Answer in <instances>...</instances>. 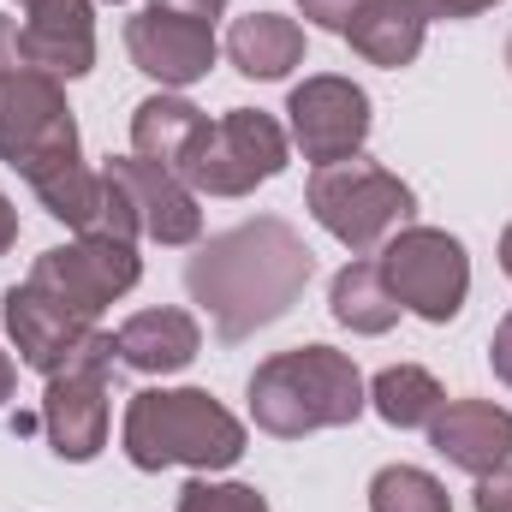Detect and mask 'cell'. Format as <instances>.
Instances as JSON below:
<instances>
[{
    "mask_svg": "<svg viewBox=\"0 0 512 512\" xmlns=\"http://www.w3.org/2000/svg\"><path fill=\"white\" fill-rule=\"evenodd\" d=\"M310 274L316 256L298 239V227H286L280 215H256L197 245V256L185 262V292L209 310L215 334L239 346L256 328H274L304 298Z\"/></svg>",
    "mask_w": 512,
    "mask_h": 512,
    "instance_id": "6da1fadb",
    "label": "cell"
},
{
    "mask_svg": "<svg viewBox=\"0 0 512 512\" xmlns=\"http://www.w3.org/2000/svg\"><path fill=\"white\" fill-rule=\"evenodd\" d=\"M292 155V137L280 131L274 114L262 108H227L221 120H209V131L197 137L191 161L179 167V179L197 197H251L256 185L280 179Z\"/></svg>",
    "mask_w": 512,
    "mask_h": 512,
    "instance_id": "8992f818",
    "label": "cell"
},
{
    "mask_svg": "<svg viewBox=\"0 0 512 512\" xmlns=\"http://www.w3.org/2000/svg\"><path fill=\"white\" fill-rule=\"evenodd\" d=\"M423 6H429V18H477V12H489L501 0H423Z\"/></svg>",
    "mask_w": 512,
    "mask_h": 512,
    "instance_id": "4316f807",
    "label": "cell"
},
{
    "mask_svg": "<svg viewBox=\"0 0 512 512\" xmlns=\"http://www.w3.org/2000/svg\"><path fill=\"white\" fill-rule=\"evenodd\" d=\"M24 6H30V0H24Z\"/></svg>",
    "mask_w": 512,
    "mask_h": 512,
    "instance_id": "e575fe53",
    "label": "cell"
},
{
    "mask_svg": "<svg viewBox=\"0 0 512 512\" xmlns=\"http://www.w3.org/2000/svg\"><path fill=\"white\" fill-rule=\"evenodd\" d=\"M126 54L131 66L143 78H155L161 90H191L215 66V24L173 6V0H149L126 24Z\"/></svg>",
    "mask_w": 512,
    "mask_h": 512,
    "instance_id": "8fae6325",
    "label": "cell"
},
{
    "mask_svg": "<svg viewBox=\"0 0 512 512\" xmlns=\"http://www.w3.org/2000/svg\"><path fill=\"white\" fill-rule=\"evenodd\" d=\"M203 131H209V114H203L197 102L161 90V96L137 102V114H131V155H143V161L179 173V167L191 161V149H197Z\"/></svg>",
    "mask_w": 512,
    "mask_h": 512,
    "instance_id": "ac0fdd59",
    "label": "cell"
},
{
    "mask_svg": "<svg viewBox=\"0 0 512 512\" xmlns=\"http://www.w3.org/2000/svg\"><path fill=\"white\" fill-rule=\"evenodd\" d=\"M358 6H364V0H298V12H304L316 30H334V36H346V24H352Z\"/></svg>",
    "mask_w": 512,
    "mask_h": 512,
    "instance_id": "d4e9b609",
    "label": "cell"
},
{
    "mask_svg": "<svg viewBox=\"0 0 512 512\" xmlns=\"http://www.w3.org/2000/svg\"><path fill=\"white\" fill-rule=\"evenodd\" d=\"M370 405L358 364L334 346H292L262 358L251 376V417L274 441H304L316 429H346Z\"/></svg>",
    "mask_w": 512,
    "mask_h": 512,
    "instance_id": "277c9868",
    "label": "cell"
},
{
    "mask_svg": "<svg viewBox=\"0 0 512 512\" xmlns=\"http://www.w3.org/2000/svg\"><path fill=\"white\" fill-rule=\"evenodd\" d=\"M227 60L256 84H274V78H286L304 60V30L286 12H245L227 30Z\"/></svg>",
    "mask_w": 512,
    "mask_h": 512,
    "instance_id": "d6986e66",
    "label": "cell"
},
{
    "mask_svg": "<svg viewBox=\"0 0 512 512\" xmlns=\"http://www.w3.org/2000/svg\"><path fill=\"white\" fill-rule=\"evenodd\" d=\"M489 370H495V382L512 387V310L495 322V340H489Z\"/></svg>",
    "mask_w": 512,
    "mask_h": 512,
    "instance_id": "484cf974",
    "label": "cell"
},
{
    "mask_svg": "<svg viewBox=\"0 0 512 512\" xmlns=\"http://www.w3.org/2000/svg\"><path fill=\"white\" fill-rule=\"evenodd\" d=\"M286 120H292V143L304 149V161L334 167V161H352L370 143L376 114H370L364 84H352L340 72H316L286 96Z\"/></svg>",
    "mask_w": 512,
    "mask_h": 512,
    "instance_id": "30bf717a",
    "label": "cell"
},
{
    "mask_svg": "<svg viewBox=\"0 0 512 512\" xmlns=\"http://www.w3.org/2000/svg\"><path fill=\"white\" fill-rule=\"evenodd\" d=\"M24 280H30V286H42V292H48L54 304H66L72 316L96 322L114 298H126L131 286L143 280V262H137V245L78 233L72 245H54V251L36 256Z\"/></svg>",
    "mask_w": 512,
    "mask_h": 512,
    "instance_id": "9c48e42d",
    "label": "cell"
},
{
    "mask_svg": "<svg viewBox=\"0 0 512 512\" xmlns=\"http://www.w3.org/2000/svg\"><path fill=\"white\" fill-rule=\"evenodd\" d=\"M108 173L126 185L143 239H155V245H197V239H203L197 191H191L179 173H167V167H155V161H143V155H108Z\"/></svg>",
    "mask_w": 512,
    "mask_h": 512,
    "instance_id": "4fadbf2b",
    "label": "cell"
},
{
    "mask_svg": "<svg viewBox=\"0 0 512 512\" xmlns=\"http://www.w3.org/2000/svg\"><path fill=\"white\" fill-rule=\"evenodd\" d=\"M12 239H18V209H12V197H0V256L12 251Z\"/></svg>",
    "mask_w": 512,
    "mask_h": 512,
    "instance_id": "f1b7e54d",
    "label": "cell"
},
{
    "mask_svg": "<svg viewBox=\"0 0 512 512\" xmlns=\"http://www.w3.org/2000/svg\"><path fill=\"white\" fill-rule=\"evenodd\" d=\"M12 66H24V60H18V30H12V18L0 12V72H12Z\"/></svg>",
    "mask_w": 512,
    "mask_h": 512,
    "instance_id": "83f0119b",
    "label": "cell"
},
{
    "mask_svg": "<svg viewBox=\"0 0 512 512\" xmlns=\"http://www.w3.org/2000/svg\"><path fill=\"white\" fill-rule=\"evenodd\" d=\"M108 6H120V0H108Z\"/></svg>",
    "mask_w": 512,
    "mask_h": 512,
    "instance_id": "836d02e7",
    "label": "cell"
},
{
    "mask_svg": "<svg viewBox=\"0 0 512 512\" xmlns=\"http://www.w3.org/2000/svg\"><path fill=\"white\" fill-rule=\"evenodd\" d=\"M441 405H447L441 382L429 370H417V364H393V370H382L370 382V411L382 423H393V429H429V417Z\"/></svg>",
    "mask_w": 512,
    "mask_h": 512,
    "instance_id": "44dd1931",
    "label": "cell"
},
{
    "mask_svg": "<svg viewBox=\"0 0 512 512\" xmlns=\"http://www.w3.org/2000/svg\"><path fill=\"white\" fill-rule=\"evenodd\" d=\"M370 512H453L447 483L417 465H387L370 483Z\"/></svg>",
    "mask_w": 512,
    "mask_h": 512,
    "instance_id": "7402d4cb",
    "label": "cell"
},
{
    "mask_svg": "<svg viewBox=\"0 0 512 512\" xmlns=\"http://www.w3.org/2000/svg\"><path fill=\"white\" fill-rule=\"evenodd\" d=\"M423 36H429V6L423 0H364L346 24V42L382 72L411 66L423 54Z\"/></svg>",
    "mask_w": 512,
    "mask_h": 512,
    "instance_id": "e0dca14e",
    "label": "cell"
},
{
    "mask_svg": "<svg viewBox=\"0 0 512 512\" xmlns=\"http://www.w3.org/2000/svg\"><path fill=\"white\" fill-rule=\"evenodd\" d=\"M0 161L36 191V203L72 227L90 233L102 203V173L78 155V120L66 108V84L30 66L0 72Z\"/></svg>",
    "mask_w": 512,
    "mask_h": 512,
    "instance_id": "7a4b0ae2",
    "label": "cell"
},
{
    "mask_svg": "<svg viewBox=\"0 0 512 512\" xmlns=\"http://www.w3.org/2000/svg\"><path fill=\"white\" fill-rule=\"evenodd\" d=\"M304 209L316 215V227L328 239H340L352 256H370V251H382L399 227H411L417 197H411V185L399 173L352 155V161H334V167L310 173Z\"/></svg>",
    "mask_w": 512,
    "mask_h": 512,
    "instance_id": "5b68a950",
    "label": "cell"
},
{
    "mask_svg": "<svg viewBox=\"0 0 512 512\" xmlns=\"http://www.w3.org/2000/svg\"><path fill=\"white\" fill-rule=\"evenodd\" d=\"M120 447L137 471H227L245 459V423L203 387H143L126 399Z\"/></svg>",
    "mask_w": 512,
    "mask_h": 512,
    "instance_id": "3957f363",
    "label": "cell"
},
{
    "mask_svg": "<svg viewBox=\"0 0 512 512\" xmlns=\"http://www.w3.org/2000/svg\"><path fill=\"white\" fill-rule=\"evenodd\" d=\"M477 512H512V465H495L477 477V495H471Z\"/></svg>",
    "mask_w": 512,
    "mask_h": 512,
    "instance_id": "cb8c5ba5",
    "label": "cell"
},
{
    "mask_svg": "<svg viewBox=\"0 0 512 512\" xmlns=\"http://www.w3.org/2000/svg\"><path fill=\"white\" fill-rule=\"evenodd\" d=\"M328 310H334V322L352 328V334H387V328L399 322V298L387 292L376 256H352V262L334 274V286H328Z\"/></svg>",
    "mask_w": 512,
    "mask_h": 512,
    "instance_id": "ffe728a7",
    "label": "cell"
},
{
    "mask_svg": "<svg viewBox=\"0 0 512 512\" xmlns=\"http://www.w3.org/2000/svg\"><path fill=\"white\" fill-rule=\"evenodd\" d=\"M507 66H512V42H507Z\"/></svg>",
    "mask_w": 512,
    "mask_h": 512,
    "instance_id": "d6a6232c",
    "label": "cell"
},
{
    "mask_svg": "<svg viewBox=\"0 0 512 512\" xmlns=\"http://www.w3.org/2000/svg\"><path fill=\"white\" fill-rule=\"evenodd\" d=\"M114 346H120V364H131L137 376H179L197 364L203 328L191 310H137L120 322Z\"/></svg>",
    "mask_w": 512,
    "mask_h": 512,
    "instance_id": "2e32d148",
    "label": "cell"
},
{
    "mask_svg": "<svg viewBox=\"0 0 512 512\" xmlns=\"http://www.w3.org/2000/svg\"><path fill=\"white\" fill-rule=\"evenodd\" d=\"M376 268H382L387 292L399 298V310L435 328H447L471 298V256L441 227H399L376 251Z\"/></svg>",
    "mask_w": 512,
    "mask_h": 512,
    "instance_id": "52a82bcc",
    "label": "cell"
},
{
    "mask_svg": "<svg viewBox=\"0 0 512 512\" xmlns=\"http://www.w3.org/2000/svg\"><path fill=\"white\" fill-rule=\"evenodd\" d=\"M18 60L48 78H84L96 66V0H30L18 24Z\"/></svg>",
    "mask_w": 512,
    "mask_h": 512,
    "instance_id": "7c38bea8",
    "label": "cell"
},
{
    "mask_svg": "<svg viewBox=\"0 0 512 512\" xmlns=\"http://www.w3.org/2000/svg\"><path fill=\"white\" fill-rule=\"evenodd\" d=\"M12 387H18V370H12V358H6V352H0V405H6V399H12Z\"/></svg>",
    "mask_w": 512,
    "mask_h": 512,
    "instance_id": "4dcf8cb0",
    "label": "cell"
},
{
    "mask_svg": "<svg viewBox=\"0 0 512 512\" xmlns=\"http://www.w3.org/2000/svg\"><path fill=\"white\" fill-rule=\"evenodd\" d=\"M42 429L48 447L72 465H90L108 447V370H66L48 376L42 393Z\"/></svg>",
    "mask_w": 512,
    "mask_h": 512,
    "instance_id": "5bb4252c",
    "label": "cell"
},
{
    "mask_svg": "<svg viewBox=\"0 0 512 512\" xmlns=\"http://www.w3.org/2000/svg\"><path fill=\"white\" fill-rule=\"evenodd\" d=\"M429 447L453 471H471V477L512 465V411L495 399H447L429 417Z\"/></svg>",
    "mask_w": 512,
    "mask_h": 512,
    "instance_id": "9a60e30c",
    "label": "cell"
},
{
    "mask_svg": "<svg viewBox=\"0 0 512 512\" xmlns=\"http://www.w3.org/2000/svg\"><path fill=\"white\" fill-rule=\"evenodd\" d=\"M173 6H185V12H197V18H209V24L227 12V0H173Z\"/></svg>",
    "mask_w": 512,
    "mask_h": 512,
    "instance_id": "f546056e",
    "label": "cell"
},
{
    "mask_svg": "<svg viewBox=\"0 0 512 512\" xmlns=\"http://www.w3.org/2000/svg\"><path fill=\"white\" fill-rule=\"evenodd\" d=\"M501 274H507V280H512V227H507V233H501Z\"/></svg>",
    "mask_w": 512,
    "mask_h": 512,
    "instance_id": "1f68e13d",
    "label": "cell"
},
{
    "mask_svg": "<svg viewBox=\"0 0 512 512\" xmlns=\"http://www.w3.org/2000/svg\"><path fill=\"white\" fill-rule=\"evenodd\" d=\"M179 512H268V495H256L251 483H185L179 489Z\"/></svg>",
    "mask_w": 512,
    "mask_h": 512,
    "instance_id": "603a6c76",
    "label": "cell"
},
{
    "mask_svg": "<svg viewBox=\"0 0 512 512\" xmlns=\"http://www.w3.org/2000/svg\"><path fill=\"white\" fill-rule=\"evenodd\" d=\"M0 322H6V334H12V346H18V358H24L36 376L108 370V364L120 358L114 334H102L96 322L72 316L66 304H54V298H48L42 286H30V280L6 286V298H0Z\"/></svg>",
    "mask_w": 512,
    "mask_h": 512,
    "instance_id": "ba28073f",
    "label": "cell"
}]
</instances>
